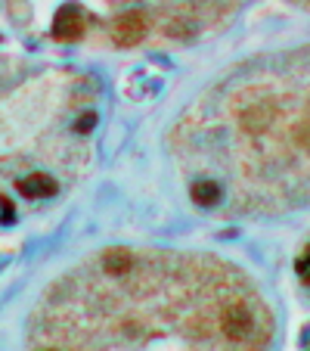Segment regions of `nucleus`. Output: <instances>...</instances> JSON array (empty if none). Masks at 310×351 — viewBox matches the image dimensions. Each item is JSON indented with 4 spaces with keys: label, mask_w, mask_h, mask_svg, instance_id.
<instances>
[{
    "label": "nucleus",
    "mask_w": 310,
    "mask_h": 351,
    "mask_svg": "<svg viewBox=\"0 0 310 351\" xmlns=\"http://www.w3.org/2000/svg\"><path fill=\"white\" fill-rule=\"evenodd\" d=\"M143 34H146V16L137 13V10L121 13L112 25V38L118 47H137L143 40Z\"/></svg>",
    "instance_id": "f03ea898"
},
{
    "label": "nucleus",
    "mask_w": 310,
    "mask_h": 351,
    "mask_svg": "<svg viewBox=\"0 0 310 351\" xmlns=\"http://www.w3.org/2000/svg\"><path fill=\"white\" fill-rule=\"evenodd\" d=\"M220 330H224V336L230 342H242L255 330V317H251V311L245 305H227L224 314H220Z\"/></svg>",
    "instance_id": "f257e3e1"
},
{
    "label": "nucleus",
    "mask_w": 310,
    "mask_h": 351,
    "mask_svg": "<svg viewBox=\"0 0 310 351\" xmlns=\"http://www.w3.org/2000/svg\"><path fill=\"white\" fill-rule=\"evenodd\" d=\"M103 267H106V274H112V277H125L133 267V255L127 252V249H112V252H106V258H103Z\"/></svg>",
    "instance_id": "39448f33"
},
{
    "label": "nucleus",
    "mask_w": 310,
    "mask_h": 351,
    "mask_svg": "<svg viewBox=\"0 0 310 351\" xmlns=\"http://www.w3.org/2000/svg\"><path fill=\"white\" fill-rule=\"evenodd\" d=\"M93 121H96V115H93V112H87V115H81V119H78V125H75V131H78V134H84V131H90V128H93Z\"/></svg>",
    "instance_id": "0eeeda50"
},
{
    "label": "nucleus",
    "mask_w": 310,
    "mask_h": 351,
    "mask_svg": "<svg viewBox=\"0 0 310 351\" xmlns=\"http://www.w3.org/2000/svg\"><path fill=\"white\" fill-rule=\"evenodd\" d=\"M192 199H196V206L211 208L220 202V186L214 184V180H196V184H192Z\"/></svg>",
    "instance_id": "423d86ee"
},
{
    "label": "nucleus",
    "mask_w": 310,
    "mask_h": 351,
    "mask_svg": "<svg viewBox=\"0 0 310 351\" xmlns=\"http://www.w3.org/2000/svg\"><path fill=\"white\" fill-rule=\"evenodd\" d=\"M19 190H22V196H28V199H47L56 193V180L47 178V174H31V178H25L19 184Z\"/></svg>",
    "instance_id": "20e7f679"
},
{
    "label": "nucleus",
    "mask_w": 310,
    "mask_h": 351,
    "mask_svg": "<svg viewBox=\"0 0 310 351\" xmlns=\"http://www.w3.org/2000/svg\"><path fill=\"white\" fill-rule=\"evenodd\" d=\"M0 208H3V221H10V218H13V208H10V202H7V199L0 202Z\"/></svg>",
    "instance_id": "1a4fd4ad"
},
{
    "label": "nucleus",
    "mask_w": 310,
    "mask_h": 351,
    "mask_svg": "<svg viewBox=\"0 0 310 351\" xmlns=\"http://www.w3.org/2000/svg\"><path fill=\"white\" fill-rule=\"evenodd\" d=\"M298 274H301V277H304V280H307V283H310V252L304 255L301 261H298Z\"/></svg>",
    "instance_id": "6e6552de"
},
{
    "label": "nucleus",
    "mask_w": 310,
    "mask_h": 351,
    "mask_svg": "<svg viewBox=\"0 0 310 351\" xmlns=\"http://www.w3.org/2000/svg\"><path fill=\"white\" fill-rule=\"evenodd\" d=\"M81 32H84V16H81V10L75 7V3L62 7L60 13H56L53 34L60 40H75V38H81Z\"/></svg>",
    "instance_id": "7ed1b4c3"
},
{
    "label": "nucleus",
    "mask_w": 310,
    "mask_h": 351,
    "mask_svg": "<svg viewBox=\"0 0 310 351\" xmlns=\"http://www.w3.org/2000/svg\"><path fill=\"white\" fill-rule=\"evenodd\" d=\"M47 351H56V348H47Z\"/></svg>",
    "instance_id": "9d476101"
}]
</instances>
